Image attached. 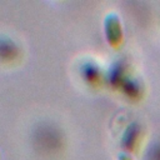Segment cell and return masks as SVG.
Instances as JSON below:
<instances>
[{"mask_svg": "<svg viewBox=\"0 0 160 160\" xmlns=\"http://www.w3.org/2000/svg\"><path fill=\"white\" fill-rule=\"evenodd\" d=\"M34 140L39 145V148L46 152L58 151L62 144V136H61V132L59 131V129L48 122L41 124L35 130Z\"/></svg>", "mask_w": 160, "mask_h": 160, "instance_id": "cell-1", "label": "cell"}, {"mask_svg": "<svg viewBox=\"0 0 160 160\" xmlns=\"http://www.w3.org/2000/svg\"><path fill=\"white\" fill-rule=\"evenodd\" d=\"M80 74H81L82 79L90 85H95L101 80V69L92 60H88L81 64Z\"/></svg>", "mask_w": 160, "mask_h": 160, "instance_id": "cell-2", "label": "cell"}, {"mask_svg": "<svg viewBox=\"0 0 160 160\" xmlns=\"http://www.w3.org/2000/svg\"><path fill=\"white\" fill-rule=\"evenodd\" d=\"M105 29H106V36L110 42H118L121 39V26L119 22V19L116 15L110 14L106 18L105 21Z\"/></svg>", "mask_w": 160, "mask_h": 160, "instance_id": "cell-3", "label": "cell"}, {"mask_svg": "<svg viewBox=\"0 0 160 160\" xmlns=\"http://www.w3.org/2000/svg\"><path fill=\"white\" fill-rule=\"evenodd\" d=\"M19 55L18 45L9 38H0V59L4 61H11Z\"/></svg>", "mask_w": 160, "mask_h": 160, "instance_id": "cell-4", "label": "cell"}]
</instances>
